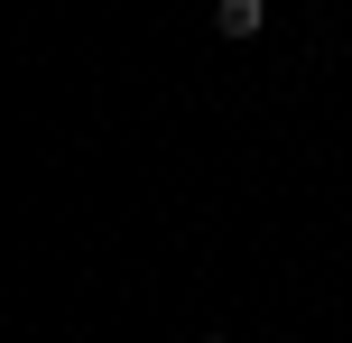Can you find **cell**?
I'll return each instance as SVG.
<instances>
[{"mask_svg":"<svg viewBox=\"0 0 352 343\" xmlns=\"http://www.w3.org/2000/svg\"><path fill=\"white\" fill-rule=\"evenodd\" d=\"M269 19V0H213V37H232V47H250Z\"/></svg>","mask_w":352,"mask_h":343,"instance_id":"obj_1","label":"cell"}]
</instances>
